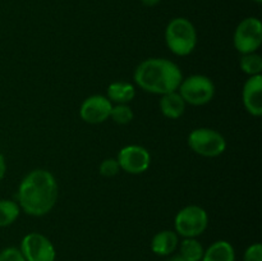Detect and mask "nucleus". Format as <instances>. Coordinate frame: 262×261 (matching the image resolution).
I'll use <instances>...</instances> for the list:
<instances>
[{"label": "nucleus", "mask_w": 262, "mask_h": 261, "mask_svg": "<svg viewBox=\"0 0 262 261\" xmlns=\"http://www.w3.org/2000/svg\"><path fill=\"white\" fill-rule=\"evenodd\" d=\"M165 44L177 56H188L197 46V31L193 23L184 17L173 18L165 28Z\"/></svg>", "instance_id": "obj_3"}, {"label": "nucleus", "mask_w": 262, "mask_h": 261, "mask_svg": "<svg viewBox=\"0 0 262 261\" xmlns=\"http://www.w3.org/2000/svg\"><path fill=\"white\" fill-rule=\"evenodd\" d=\"M106 97L113 105L129 104L136 97L135 84L125 81H115L107 86Z\"/></svg>", "instance_id": "obj_14"}, {"label": "nucleus", "mask_w": 262, "mask_h": 261, "mask_svg": "<svg viewBox=\"0 0 262 261\" xmlns=\"http://www.w3.org/2000/svg\"><path fill=\"white\" fill-rule=\"evenodd\" d=\"M242 101L245 109L252 117L262 115V74L248 77L243 84Z\"/></svg>", "instance_id": "obj_11"}, {"label": "nucleus", "mask_w": 262, "mask_h": 261, "mask_svg": "<svg viewBox=\"0 0 262 261\" xmlns=\"http://www.w3.org/2000/svg\"><path fill=\"white\" fill-rule=\"evenodd\" d=\"M19 250L26 261H55L56 258L53 242L37 232L26 234L20 241Z\"/></svg>", "instance_id": "obj_8"}, {"label": "nucleus", "mask_w": 262, "mask_h": 261, "mask_svg": "<svg viewBox=\"0 0 262 261\" xmlns=\"http://www.w3.org/2000/svg\"><path fill=\"white\" fill-rule=\"evenodd\" d=\"M179 235L176 230L164 229L156 233L151 240V251L158 256H170L178 248Z\"/></svg>", "instance_id": "obj_12"}, {"label": "nucleus", "mask_w": 262, "mask_h": 261, "mask_svg": "<svg viewBox=\"0 0 262 261\" xmlns=\"http://www.w3.org/2000/svg\"><path fill=\"white\" fill-rule=\"evenodd\" d=\"M161 0H141V3H142L145 7H155V5H158L159 3H160Z\"/></svg>", "instance_id": "obj_24"}, {"label": "nucleus", "mask_w": 262, "mask_h": 261, "mask_svg": "<svg viewBox=\"0 0 262 261\" xmlns=\"http://www.w3.org/2000/svg\"><path fill=\"white\" fill-rule=\"evenodd\" d=\"M179 255L187 261H201L205 248L197 238H183L178 245Z\"/></svg>", "instance_id": "obj_16"}, {"label": "nucleus", "mask_w": 262, "mask_h": 261, "mask_svg": "<svg viewBox=\"0 0 262 261\" xmlns=\"http://www.w3.org/2000/svg\"><path fill=\"white\" fill-rule=\"evenodd\" d=\"M20 207L17 201L9 199L0 200V228H5L15 223L20 215Z\"/></svg>", "instance_id": "obj_17"}, {"label": "nucleus", "mask_w": 262, "mask_h": 261, "mask_svg": "<svg viewBox=\"0 0 262 261\" xmlns=\"http://www.w3.org/2000/svg\"><path fill=\"white\" fill-rule=\"evenodd\" d=\"M209 225V214L199 205H188L177 212L174 217L176 233L182 238H197Z\"/></svg>", "instance_id": "obj_6"}, {"label": "nucleus", "mask_w": 262, "mask_h": 261, "mask_svg": "<svg viewBox=\"0 0 262 261\" xmlns=\"http://www.w3.org/2000/svg\"><path fill=\"white\" fill-rule=\"evenodd\" d=\"M161 114L168 119H179L186 113L187 104L178 91L169 92V94L161 95L159 101Z\"/></svg>", "instance_id": "obj_13"}, {"label": "nucleus", "mask_w": 262, "mask_h": 261, "mask_svg": "<svg viewBox=\"0 0 262 261\" xmlns=\"http://www.w3.org/2000/svg\"><path fill=\"white\" fill-rule=\"evenodd\" d=\"M252 2L257 3V4H261V3H262V0H252Z\"/></svg>", "instance_id": "obj_26"}, {"label": "nucleus", "mask_w": 262, "mask_h": 261, "mask_svg": "<svg viewBox=\"0 0 262 261\" xmlns=\"http://www.w3.org/2000/svg\"><path fill=\"white\" fill-rule=\"evenodd\" d=\"M120 171V166L118 164L117 158H107L100 163L99 165V173L105 178H112L115 177Z\"/></svg>", "instance_id": "obj_20"}, {"label": "nucleus", "mask_w": 262, "mask_h": 261, "mask_svg": "<svg viewBox=\"0 0 262 261\" xmlns=\"http://www.w3.org/2000/svg\"><path fill=\"white\" fill-rule=\"evenodd\" d=\"M201 261H235V250L228 241H216L205 250Z\"/></svg>", "instance_id": "obj_15"}, {"label": "nucleus", "mask_w": 262, "mask_h": 261, "mask_svg": "<svg viewBox=\"0 0 262 261\" xmlns=\"http://www.w3.org/2000/svg\"><path fill=\"white\" fill-rule=\"evenodd\" d=\"M239 68L243 73L251 76H258L262 73V58L258 53L242 54L239 59Z\"/></svg>", "instance_id": "obj_18"}, {"label": "nucleus", "mask_w": 262, "mask_h": 261, "mask_svg": "<svg viewBox=\"0 0 262 261\" xmlns=\"http://www.w3.org/2000/svg\"><path fill=\"white\" fill-rule=\"evenodd\" d=\"M113 104L105 95H91L82 101L79 117L89 124H101L110 118Z\"/></svg>", "instance_id": "obj_10"}, {"label": "nucleus", "mask_w": 262, "mask_h": 261, "mask_svg": "<svg viewBox=\"0 0 262 261\" xmlns=\"http://www.w3.org/2000/svg\"><path fill=\"white\" fill-rule=\"evenodd\" d=\"M233 44L238 53H257L262 45V23L258 18L247 17L241 20L233 35Z\"/></svg>", "instance_id": "obj_7"}, {"label": "nucleus", "mask_w": 262, "mask_h": 261, "mask_svg": "<svg viewBox=\"0 0 262 261\" xmlns=\"http://www.w3.org/2000/svg\"><path fill=\"white\" fill-rule=\"evenodd\" d=\"M5 174H7V160L3 154H0V182L3 181Z\"/></svg>", "instance_id": "obj_23"}, {"label": "nucleus", "mask_w": 262, "mask_h": 261, "mask_svg": "<svg viewBox=\"0 0 262 261\" xmlns=\"http://www.w3.org/2000/svg\"><path fill=\"white\" fill-rule=\"evenodd\" d=\"M133 79L142 91L161 96L178 91L183 73L178 64L170 59L148 58L136 67Z\"/></svg>", "instance_id": "obj_2"}, {"label": "nucleus", "mask_w": 262, "mask_h": 261, "mask_svg": "<svg viewBox=\"0 0 262 261\" xmlns=\"http://www.w3.org/2000/svg\"><path fill=\"white\" fill-rule=\"evenodd\" d=\"M243 261H262L261 243H253V245L248 246L243 255Z\"/></svg>", "instance_id": "obj_22"}, {"label": "nucleus", "mask_w": 262, "mask_h": 261, "mask_svg": "<svg viewBox=\"0 0 262 261\" xmlns=\"http://www.w3.org/2000/svg\"><path fill=\"white\" fill-rule=\"evenodd\" d=\"M178 92L187 105L204 106L215 96V84L205 74H192L182 79Z\"/></svg>", "instance_id": "obj_4"}, {"label": "nucleus", "mask_w": 262, "mask_h": 261, "mask_svg": "<svg viewBox=\"0 0 262 261\" xmlns=\"http://www.w3.org/2000/svg\"><path fill=\"white\" fill-rule=\"evenodd\" d=\"M120 170L128 174H142L150 168L151 154L141 145H127L122 147L117 156Z\"/></svg>", "instance_id": "obj_9"}, {"label": "nucleus", "mask_w": 262, "mask_h": 261, "mask_svg": "<svg viewBox=\"0 0 262 261\" xmlns=\"http://www.w3.org/2000/svg\"><path fill=\"white\" fill-rule=\"evenodd\" d=\"M0 261H26L17 247H7L0 251Z\"/></svg>", "instance_id": "obj_21"}, {"label": "nucleus", "mask_w": 262, "mask_h": 261, "mask_svg": "<svg viewBox=\"0 0 262 261\" xmlns=\"http://www.w3.org/2000/svg\"><path fill=\"white\" fill-rule=\"evenodd\" d=\"M133 118H135V114L129 104L113 105L109 119H112L114 123L119 125H127L132 122Z\"/></svg>", "instance_id": "obj_19"}, {"label": "nucleus", "mask_w": 262, "mask_h": 261, "mask_svg": "<svg viewBox=\"0 0 262 261\" xmlns=\"http://www.w3.org/2000/svg\"><path fill=\"white\" fill-rule=\"evenodd\" d=\"M168 261H187V260H186V258H183V257H182V256L179 255V253H178V255H174V256H171V257L169 258Z\"/></svg>", "instance_id": "obj_25"}, {"label": "nucleus", "mask_w": 262, "mask_h": 261, "mask_svg": "<svg viewBox=\"0 0 262 261\" xmlns=\"http://www.w3.org/2000/svg\"><path fill=\"white\" fill-rule=\"evenodd\" d=\"M189 148L204 158H217L227 150V140L216 129L207 127L196 128L188 135Z\"/></svg>", "instance_id": "obj_5"}, {"label": "nucleus", "mask_w": 262, "mask_h": 261, "mask_svg": "<svg viewBox=\"0 0 262 261\" xmlns=\"http://www.w3.org/2000/svg\"><path fill=\"white\" fill-rule=\"evenodd\" d=\"M58 196L59 187L54 174L46 169H33L18 186L17 202L27 215L41 217L54 209Z\"/></svg>", "instance_id": "obj_1"}]
</instances>
